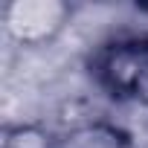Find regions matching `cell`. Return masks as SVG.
<instances>
[{"label":"cell","mask_w":148,"mask_h":148,"mask_svg":"<svg viewBox=\"0 0 148 148\" xmlns=\"http://www.w3.org/2000/svg\"><path fill=\"white\" fill-rule=\"evenodd\" d=\"M136 12L139 15H148V0H145V3H136Z\"/></svg>","instance_id":"5b68a950"},{"label":"cell","mask_w":148,"mask_h":148,"mask_svg":"<svg viewBox=\"0 0 148 148\" xmlns=\"http://www.w3.org/2000/svg\"><path fill=\"white\" fill-rule=\"evenodd\" d=\"M142 148H148V142H145V145H142Z\"/></svg>","instance_id":"8992f818"},{"label":"cell","mask_w":148,"mask_h":148,"mask_svg":"<svg viewBox=\"0 0 148 148\" xmlns=\"http://www.w3.org/2000/svg\"><path fill=\"white\" fill-rule=\"evenodd\" d=\"M0 148H55V134L35 122L6 125L0 136Z\"/></svg>","instance_id":"277c9868"},{"label":"cell","mask_w":148,"mask_h":148,"mask_svg":"<svg viewBox=\"0 0 148 148\" xmlns=\"http://www.w3.org/2000/svg\"><path fill=\"white\" fill-rule=\"evenodd\" d=\"M55 148H139L131 131L108 119H84L55 134Z\"/></svg>","instance_id":"3957f363"},{"label":"cell","mask_w":148,"mask_h":148,"mask_svg":"<svg viewBox=\"0 0 148 148\" xmlns=\"http://www.w3.org/2000/svg\"><path fill=\"white\" fill-rule=\"evenodd\" d=\"M73 18L64 0H12L3 9L6 35L21 47H44L55 41Z\"/></svg>","instance_id":"7a4b0ae2"},{"label":"cell","mask_w":148,"mask_h":148,"mask_svg":"<svg viewBox=\"0 0 148 148\" xmlns=\"http://www.w3.org/2000/svg\"><path fill=\"white\" fill-rule=\"evenodd\" d=\"M96 84L119 102L148 96V35H125L102 44L90 58Z\"/></svg>","instance_id":"6da1fadb"}]
</instances>
